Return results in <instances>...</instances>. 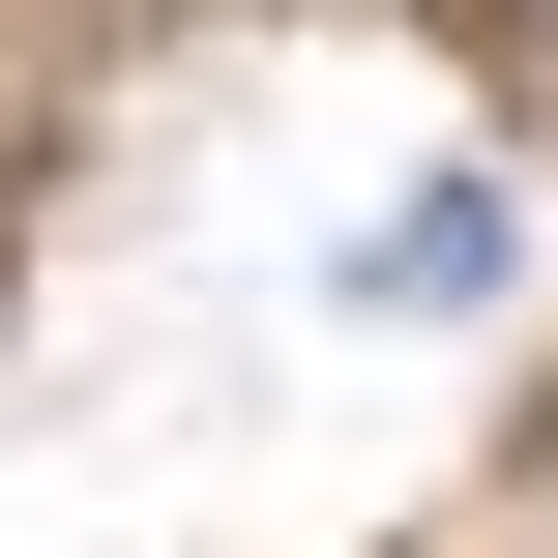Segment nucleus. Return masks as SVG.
Listing matches in <instances>:
<instances>
[{"label":"nucleus","mask_w":558,"mask_h":558,"mask_svg":"<svg viewBox=\"0 0 558 558\" xmlns=\"http://www.w3.org/2000/svg\"><path fill=\"white\" fill-rule=\"evenodd\" d=\"M353 294H383V324H471V294H500V177H412V206H383V265H353Z\"/></svg>","instance_id":"f257e3e1"},{"label":"nucleus","mask_w":558,"mask_h":558,"mask_svg":"<svg viewBox=\"0 0 558 558\" xmlns=\"http://www.w3.org/2000/svg\"><path fill=\"white\" fill-rule=\"evenodd\" d=\"M530 29H558V0H530Z\"/></svg>","instance_id":"f03ea898"}]
</instances>
